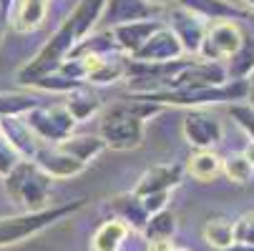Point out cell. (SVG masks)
<instances>
[{
    "label": "cell",
    "mask_w": 254,
    "mask_h": 251,
    "mask_svg": "<svg viewBox=\"0 0 254 251\" xmlns=\"http://www.w3.org/2000/svg\"><path fill=\"white\" fill-rule=\"evenodd\" d=\"M159 28H161V23L151 18V20H136V23L116 25V28H111V35H114V41H116L119 50L133 55L143 43L151 38V33L159 30Z\"/></svg>",
    "instance_id": "cell-15"
},
{
    "label": "cell",
    "mask_w": 254,
    "mask_h": 251,
    "mask_svg": "<svg viewBox=\"0 0 254 251\" xmlns=\"http://www.w3.org/2000/svg\"><path fill=\"white\" fill-rule=\"evenodd\" d=\"M5 25H8V18H5V13H3V10H0V35H3Z\"/></svg>",
    "instance_id": "cell-37"
},
{
    "label": "cell",
    "mask_w": 254,
    "mask_h": 251,
    "mask_svg": "<svg viewBox=\"0 0 254 251\" xmlns=\"http://www.w3.org/2000/svg\"><path fill=\"white\" fill-rule=\"evenodd\" d=\"M227 251H254V246H244V244H234L232 249H227Z\"/></svg>",
    "instance_id": "cell-36"
},
{
    "label": "cell",
    "mask_w": 254,
    "mask_h": 251,
    "mask_svg": "<svg viewBox=\"0 0 254 251\" xmlns=\"http://www.w3.org/2000/svg\"><path fill=\"white\" fill-rule=\"evenodd\" d=\"M103 8H106V0H78V5L73 8V13L65 20V25L73 30V35L78 38V43L96 28V23L103 15Z\"/></svg>",
    "instance_id": "cell-18"
},
{
    "label": "cell",
    "mask_w": 254,
    "mask_h": 251,
    "mask_svg": "<svg viewBox=\"0 0 254 251\" xmlns=\"http://www.w3.org/2000/svg\"><path fill=\"white\" fill-rule=\"evenodd\" d=\"M204 239H206V244H211L214 249H219V251L232 249L234 246V221L222 219V216L209 219L206 226H204Z\"/></svg>",
    "instance_id": "cell-25"
},
{
    "label": "cell",
    "mask_w": 254,
    "mask_h": 251,
    "mask_svg": "<svg viewBox=\"0 0 254 251\" xmlns=\"http://www.w3.org/2000/svg\"><path fill=\"white\" fill-rule=\"evenodd\" d=\"M174 251H187V249H179V246H174Z\"/></svg>",
    "instance_id": "cell-40"
},
{
    "label": "cell",
    "mask_w": 254,
    "mask_h": 251,
    "mask_svg": "<svg viewBox=\"0 0 254 251\" xmlns=\"http://www.w3.org/2000/svg\"><path fill=\"white\" fill-rule=\"evenodd\" d=\"M244 158H247V161L252 163V168H254V141H252V143H249V146L244 149Z\"/></svg>",
    "instance_id": "cell-34"
},
{
    "label": "cell",
    "mask_w": 254,
    "mask_h": 251,
    "mask_svg": "<svg viewBox=\"0 0 254 251\" xmlns=\"http://www.w3.org/2000/svg\"><path fill=\"white\" fill-rule=\"evenodd\" d=\"M179 58H184V48H181L179 38L171 33L169 25H161L159 30H154L151 38L131 55V60L146 63V65L171 63V60H179Z\"/></svg>",
    "instance_id": "cell-8"
},
{
    "label": "cell",
    "mask_w": 254,
    "mask_h": 251,
    "mask_svg": "<svg viewBox=\"0 0 254 251\" xmlns=\"http://www.w3.org/2000/svg\"><path fill=\"white\" fill-rule=\"evenodd\" d=\"M46 10H48V0H13L8 23L18 33H30L41 28V23L46 20Z\"/></svg>",
    "instance_id": "cell-16"
},
{
    "label": "cell",
    "mask_w": 254,
    "mask_h": 251,
    "mask_svg": "<svg viewBox=\"0 0 254 251\" xmlns=\"http://www.w3.org/2000/svg\"><path fill=\"white\" fill-rule=\"evenodd\" d=\"M229 116L237 121V126L254 141V108L247 103H234L232 108H229Z\"/></svg>",
    "instance_id": "cell-29"
},
{
    "label": "cell",
    "mask_w": 254,
    "mask_h": 251,
    "mask_svg": "<svg viewBox=\"0 0 254 251\" xmlns=\"http://www.w3.org/2000/svg\"><path fill=\"white\" fill-rule=\"evenodd\" d=\"M10 5H13V0H0V10L5 13V18H8V13H10Z\"/></svg>",
    "instance_id": "cell-35"
},
{
    "label": "cell",
    "mask_w": 254,
    "mask_h": 251,
    "mask_svg": "<svg viewBox=\"0 0 254 251\" xmlns=\"http://www.w3.org/2000/svg\"><path fill=\"white\" fill-rule=\"evenodd\" d=\"M108 208H111L116 216H119V221H124L128 229H133V231H143V226H146V221H149V213H146V208H143V203H141V199L131 191V194H119V196H114L111 201H108Z\"/></svg>",
    "instance_id": "cell-17"
},
{
    "label": "cell",
    "mask_w": 254,
    "mask_h": 251,
    "mask_svg": "<svg viewBox=\"0 0 254 251\" xmlns=\"http://www.w3.org/2000/svg\"><path fill=\"white\" fill-rule=\"evenodd\" d=\"M38 98L23 91H3L0 93V118H23L33 108H38Z\"/></svg>",
    "instance_id": "cell-22"
},
{
    "label": "cell",
    "mask_w": 254,
    "mask_h": 251,
    "mask_svg": "<svg viewBox=\"0 0 254 251\" xmlns=\"http://www.w3.org/2000/svg\"><path fill=\"white\" fill-rule=\"evenodd\" d=\"M166 201H169V194H151V196H143L141 203L143 208H146V213L151 216V213H159L166 208Z\"/></svg>",
    "instance_id": "cell-31"
},
{
    "label": "cell",
    "mask_w": 254,
    "mask_h": 251,
    "mask_svg": "<svg viewBox=\"0 0 254 251\" xmlns=\"http://www.w3.org/2000/svg\"><path fill=\"white\" fill-rule=\"evenodd\" d=\"M151 15H154V5H149L146 0H106L101 20L116 28L136 20H151Z\"/></svg>",
    "instance_id": "cell-14"
},
{
    "label": "cell",
    "mask_w": 254,
    "mask_h": 251,
    "mask_svg": "<svg viewBox=\"0 0 254 251\" xmlns=\"http://www.w3.org/2000/svg\"><path fill=\"white\" fill-rule=\"evenodd\" d=\"M179 184H181V166H176V163H161V166L149 168L146 173L138 178L133 194L138 199L151 196V194H169Z\"/></svg>",
    "instance_id": "cell-12"
},
{
    "label": "cell",
    "mask_w": 254,
    "mask_h": 251,
    "mask_svg": "<svg viewBox=\"0 0 254 251\" xmlns=\"http://www.w3.org/2000/svg\"><path fill=\"white\" fill-rule=\"evenodd\" d=\"M83 206H86V199H78L61 206H48L41 211H23V213H15V216H0V246L20 244L35 234L46 231L48 226L63 221L65 216H73Z\"/></svg>",
    "instance_id": "cell-2"
},
{
    "label": "cell",
    "mask_w": 254,
    "mask_h": 251,
    "mask_svg": "<svg viewBox=\"0 0 254 251\" xmlns=\"http://www.w3.org/2000/svg\"><path fill=\"white\" fill-rule=\"evenodd\" d=\"M234 244L254 246V211H247L234 221Z\"/></svg>",
    "instance_id": "cell-28"
},
{
    "label": "cell",
    "mask_w": 254,
    "mask_h": 251,
    "mask_svg": "<svg viewBox=\"0 0 254 251\" xmlns=\"http://www.w3.org/2000/svg\"><path fill=\"white\" fill-rule=\"evenodd\" d=\"M63 105L68 108V113L76 118V123H78V121H86V118H91L93 113L101 111V100H98V96L91 93L86 86H81V88H76V91L65 93Z\"/></svg>",
    "instance_id": "cell-21"
},
{
    "label": "cell",
    "mask_w": 254,
    "mask_h": 251,
    "mask_svg": "<svg viewBox=\"0 0 254 251\" xmlns=\"http://www.w3.org/2000/svg\"><path fill=\"white\" fill-rule=\"evenodd\" d=\"M58 149L88 166V161H93L96 156H101L106 151V143H103V138L98 133H78V136L70 133L65 141L58 143Z\"/></svg>",
    "instance_id": "cell-19"
},
{
    "label": "cell",
    "mask_w": 254,
    "mask_h": 251,
    "mask_svg": "<svg viewBox=\"0 0 254 251\" xmlns=\"http://www.w3.org/2000/svg\"><path fill=\"white\" fill-rule=\"evenodd\" d=\"M149 251H174V244L169 239H156V241H149Z\"/></svg>",
    "instance_id": "cell-32"
},
{
    "label": "cell",
    "mask_w": 254,
    "mask_h": 251,
    "mask_svg": "<svg viewBox=\"0 0 254 251\" xmlns=\"http://www.w3.org/2000/svg\"><path fill=\"white\" fill-rule=\"evenodd\" d=\"M33 163L51 178H73V176L86 171V163L63 153L58 146H41L35 158H33Z\"/></svg>",
    "instance_id": "cell-11"
},
{
    "label": "cell",
    "mask_w": 254,
    "mask_h": 251,
    "mask_svg": "<svg viewBox=\"0 0 254 251\" xmlns=\"http://www.w3.org/2000/svg\"><path fill=\"white\" fill-rule=\"evenodd\" d=\"M149 5H164V3H169V0H146Z\"/></svg>",
    "instance_id": "cell-38"
},
{
    "label": "cell",
    "mask_w": 254,
    "mask_h": 251,
    "mask_svg": "<svg viewBox=\"0 0 254 251\" xmlns=\"http://www.w3.org/2000/svg\"><path fill=\"white\" fill-rule=\"evenodd\" d=\"M222 173L229 178V181H234V184H249L254 168H252V163L244 158V153H232L229 158H224Z\"/></svg>",
    "instance_id": "cell-27"
},
{
    "label": "cell",
    "mask_w": 254,
    "mask_h": 251,
    "mask_svg": "<svg viewBox=\"0 0 254 251\" xmlns=\"http://www.w3.org/2000/svg\"><path fill=\"white\" fill-rule=\"evenodd\" d=\"M171 33L179 38L184 53L189 55H199L201 41H204V33H206V23L199 20L196 15H191L184 8H174L171 10V23H169Z\"/></svg>",
    "instance_id": "cell-9"
},
{
    "label": "cell",
    "mask_w": 254,
    "mask_h": 251,
    "mask_svg": "<svg viewBox=\"0 0 254 251\" xmlns=\"http://www.w3.org/2000/svg\"><path fill=\"white\" fill-rule=\"evenodd\" d=\"M156 113H161V105L143 100L138 96H131L121 103H114L103 113L98 136L103 138L106 149H114V151L138 149L143 141V126Z\"/></svg>",
    "instance_id": "cell-1"
},
{
    "label": "cell",
    "mask_w": 254,
    "mask_h": 251,
    "mask_svg": "<svg viewBox=\"0 0 254 251\" xmlns=\"http://www.w3.org/2000/svg\"><path fill=\"white\" fill-rule=\"evenodd\" d=\"M0 136L15 149V153L23 161H33L41 149V141L35 138V133L23 118H0Z\"/></svg>",
    "instance_id": "cell-13"
},
{
    "label": "cell",
    "mask_w": 254,
    "mask_h": 251,
    "mask_svg": "<svg viewBox=\"0 0 254 251\" xmlns=\"http://www.w3.org/2000/svg\"><path fill=\"white\" fill-rule=\"evenodd\" d=\"M76 46H78V38L73 35V30L63 23L53 33V38L33 55V60L25 63L18 70V83L20 86H35L38 81L48 78L51 73H56V70L61 68V63L70 55V50H73Z\"/></svg>",
    "instance_id": "cell-3"
},
{
    "label": "cell",
    "mask_w": 254,
    "mask_h": 251,
    "mask_svg": "<svg viewBox=\"0 0 254 251\" xmlns=\"http://www.w3.org/2000/svg\"><path fill=\"white\" fill-rule=\"evenodd\" d=\"M23 121L35 133V138L48 141V143H53V146H58L61 141H65L76 128V118L68 113V108L63 103L38 105V108H33L30 113H25Z\"/></svg>",
    "instance_id": "cell-5"
},
{
    "label": "cell",
    "mask_w": 254,
    "mask_h": 251,
    "mask_svg": "<svg viewBox=\"0 0 254 251\" xmlns=\"http://www.w3.org/2000/svg\"><path fill=\"white\" fill-rule=\"evenodd\" d=\"M126 234H128V226L124 221H119V219L103 221L98 226V231L93 234V251H119Z\"/></svg>",
    "instance_id": "cell-23"
},
{
    "label": "cell",
    "mask_w": 254,
    "mask_h": 251,
    "mask_svg": "<svg viewBox=\"0 0 254 251\" xmlns=\"http://www.w3.org/2000/svg\"><path fill=\"white\" fill-rule=\"evenodd\" d=\"M179 8L189 10L191 15H196L199 20H249V13L244 8H239L232 0H179Z\"/></svg>",
    "instance_id": "cell-10"
},
{
    "label": "cell",
    "mask_w": 254,
    "mask_h": 251,
    "mask_svg": "<svg viewBox=\"0 0 254 251\" xmlns=\"http://www.w3.org/2000/svg\"><path fill=\"white\" fill-rule=\"evenodd\" d=\"M247 105H252L254 108V70H252V76H249V81H247Z\"/></svg>",
    "instance_id": "cell-33"
},
{
    "label": "cell",
    "mask_w": 254,
    "mask_h": 251,
    "mask_svg": "<svg viewBox=\"0 0 254 251\" xmlns=\"http://www.w3.org/2000/svg\"><path fill=\"white\" fill-rule=\"evenodd\" d=\"M181 131H184L187 143L194 146L196 151H211L224 136L222 121L216 116H211V113H206L204 108H196V111L187 113L184 123H181Z\"/></svg>",
    "instance_id": "cell-7"
},
{
    "label": "cell",
    "mask_w": 254,
    "mask_h": 251,
    "mask_svg": "<svg viewBox=\"0 0 254 251\" xmlns=\"http://www.w3.org/2000/svg\"><path fill=\"white\" fill-rule=\"evenodd\" d=\"M224 70H227V81H247L252 76V70H254V35L244 33L242 46L224 63Z\"/></svg>",
    "instance_id": "cell-20"
},
{
    "label": "cell",
    "mask_w": 254,
    "mask_h": 251,
    "mask_svg": "<svg viewBox=\"0 0 254 251\" xmlns=\"http://www.w3.org/2000/svg\"><path fill=\"white\" fill-rule=\"evenodd\" d=\"M174 231H176V216L169 208H164L159 213H151L141 234L146 236V241H156V239H169L171 241Z\"/></svg>",
    "instance_id": "cell-26"
},
{
    "label": "cell",
    "mask_w": 254,
    "mask_h": 251,
    "mask_svg": "<svg viewBox=\"0 0 254 251\" xmlns=\"http://www.w3.org/2000/svg\"><path fill=\"white\" fill-rule=\"evenodd\" d=\"M244 3H247V5H249V8L254 10V0H244Z\"/></svg>",
    "instance_id": "cell-39"
},
{
    "label": "cell",
    "mask_w": 254,
    "mask_h": 251,
    "mask_svg": "<svg viewBox=\"0 0 254 251\" xmlns=\"http://www.w3.org/2000/svg\"><path fill=\"white\" fill-rule=\"evenodd\" d=\"M222 163H224V158L216 156L214 151H196L189 158L187 168L196 181H214L216 176H222Z\"/></svg>",
    "instance_id": "cell-24"
},
{
    "label": "cell",
    "mask_w": 254,
    "mask_h": 251,
    "mask_svg": "<svg viewBox=\"0 0 254 251\" xmlns=\"http://www.w3.org/2000/svg\"><path fill=\"white\" fill-rule=\"evenodd\" d=\"M20 156L15 153V149L10 146V143L0 136V178H8L18 166H20Z\"/></svg>",
    "instance_id": "cell-30"
},
{
    "label": "cell",
    "mask_w": 254,
    "mask_h": 251,
    "mask_svg": "<svg viewBox=\"0 0 254 251\" xmlns=\"http://www.w3.org/2000/svg\"><path fill=\"white\" fill-rule=\"evenodd\" d=\"M242 38H244V30L232 20L209 23L206 33H204V41H201V48H199V58L224 65L237 53V48L242 46Z\"/></svg>",
    "instance_id": "cell-6"
},
{
    "label": "cell",
    "mask_w": 254,
    "mask_h": 251,
    "mask_svg": "<svg viewBox=\"0 0 254 251\" xmlns=\"http://www.w3.org/2000/svg\"><path fill=\"white\" fill-rule=\"evenodd\" d=\"M53 178L46 176L33 161H20V166L5 178V189L15 203L25 206V211H41L48 208L46 201L51 196Z\"/></svg>",
    "instance_id": "cell-4"
}]
</instances>
